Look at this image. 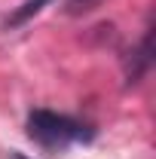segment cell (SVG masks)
I'll list each match as a JSON object with an SVG mask.
<instances>
[{"label": "cell", "mask_w": 156, "mask_h": 159, "mask_svg": "<svg viewBox=\"0 0 156 159\" xmlns=\"http://www.w3.org/2000/svg\"><path fill=\"white\" fill-rule=\"evenodd\" d=\"M28 132L46 147H67L77 141H92V129L71 116H61L52 110H34L28 116Z\"/></svg>", "instance_id": "obj_1"}, {"label": "cell", "mask_w": 156, "mask_h": 159, "mask_svg": "<svg viewBox=\"0 0 156 159\" xmlns=\"http://www.w3.org/2000/svg\"><path fill=\"white\" fill-rule=\"evenodd\" d=\"M150 64H153V31H147V34H144L141 46L132 52V58L126 61V83H129V86H135L138 80L150 70Z\"/></svg>", "instance_id": "obj_2"}, {"label": "cell", "mask_w": 156, "mask_h": 159, "mask_svg": "<svg viewBox=\"0 0 156 159\" xmlns=\"http://www.w3.org/2000/svg\"><path fill=\"white\" fill-rule=\"evenodd\" d=\"M46 3H52V0H25L19 9H16V12L6 19V28H19V25H25L31 16H37V12L46 6Z\"/></svg>", "instance_id": "obj_3"}, {"label": "cell", "mask_w": 156, "mask_h": 159, "mask_svg": "<svg viewBox=\"0 0 156 159\" xmlns=\"http://www.w3.org/2000/svg\"><path fill=\"white\" fill-rule=\"evenodd\" d=\"M101 0H67V12L71 16H80V12H89V9H95Z\"/></svg>", "instance_id": "obj_4"}, {"label": "cell", "mask_w": 156, "mask_h": 159, "mask_svg": "<svg viewBox=\"0 0 156 159\" xmlns=\"http://www.w3.org/2000/svg\"><path fill=\"white\" fill-rule=\"evenodd\" d=\"M9 159H28V156H21V153H12V156H9Z\"/></svg>", "instance_id": "obj_5"}]
</instances>
